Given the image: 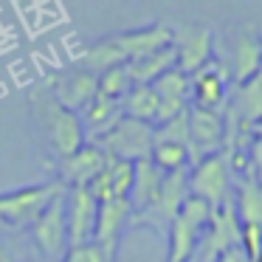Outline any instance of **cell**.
Wrapping results in <instances>:
<instances>
[{
  "label": "cell",
  "instance_id": "cell-7",
  "mask_svg": "<svg viewBox=\"0 0 262 262\" xmlns=\"http://www.w3.org/2000/svg\"><path fill=\"white\" fill-rule=\"evenodd\" d=\"M189 96H192L189 104H194V107L223 113L226 99H228V71L220 62H214V57H211L194 74H189Z\"/></svg>",
  "mask_w": 262,
  "mask_h": 262
},
{
  "label": "cell",
  "instance_id": "cell-27",
  "mask_svg": "<svg viewBox=\"0 0 262 262\" xmlns=\"http://www.w3.org/2000/svg\"><path fill=\"white\" fill-rule=\"evenodd\" d=\"M62 262H107L96 243H88V245H76V248H68L62 256Z\"/></svg>",
  "mask_w": 262,
  "mask_h": 262
},
{
  "label": "cell",
  "instance_id": "cell-13",
  "mask_svg": "<svg viewBox=\"0 0 262 262\" xmlns=\"http://www.w3.org/2000/svg\"><path fill=\"white\" fill-rule=\"evenodd\" d=\"M110 40L119 48L121 59H124V62H133V59H141V57H147V54L158 51V48H164V46H172V29H166L164 23H149V26H144V29L113 34Z\"/></svg>",
  "mask_w": 262,
  "mask_h": 262
},
{
  "label": "cell",
  "instance_id": "cell-4",
  "mask_svg": "<svg viewBox=\"0 0 262 262\" xmlns=\"http://www.w3.org/2000/svg\"><path fill=\"white\" fill-rule=\"evenodd\" d=\"M59 189L65 186L59 181H51V183H37V186H26V189H17V192L0 194V220L17 228L31 226Z\"/></svg>",
  "mask_w": 262,
  "mask_h": 262
},
{
  "label": "cell",
  "instance_id": "cell-30",
  "mask_svg": "<svg viewBox=\"0 0 262 262\" xmlns=\"http://www.w3.org/2000/svg\"><path fill=\"white\" fill-rule=\"evenodd\" d=\"M0 262H12V259H9V254H6L3 248H0Z\"/></svg>",
  "mask_w": 262,
  "mask_h": 262
},
{
  "label": "cell",
  "instance_id": "cell-10",
  "mask_svg": "<svg viewBox=\"0 0 262 262\" xmlns=\"http://www.w3.org/2000/svg\"><path fill=\"white\" fill-rule=\"evenodd\" d=\"M172 46L178 54V68L183 74H194L214 54V34L209 26H189L183 31H172Z\"/></svg>",
  "mask_w": 262,
  "mask_h": 262
},
{
  "label": "cell",
  "instance_id": "cell-26",
  "mask_svg": "<svg viewBox=\"0 0 262 262\" xmlns=\"http://www.w3.org/2000/svg\"><path fill=\"white\" fill-rule=\"evenodd\" d=\"M133 161H119V158H107V175H110V189L113 198H127L133 186Z\"/></svg>",
  "mask_w": 262,
  "mask_h": 262
},
{
  "label": "cell",
  "instance_id": "cell-18",
  "mask_svg": "<svg viewBox=\"0 0 262 262\" xmlns=\"http://www.w3.org/2000/svg\"><path fill=\"white\" fill-rule=\"evenodd\" d=\"M166 231H169V256H166V262H192L194 248H198V243H200L203 234H200L194 226H189L181 214L172 217V223H169Z\"/></svg>",
  "mask_w": 262,
  "mask_h": 262
},
{
  "label": "cell",
  "instance_id": "cell-14",
  "mask_svg": "<svg viewBox=\"0 0 262 262\" xmlns=\"http://www.w3.org/2000/svg\"><path fill=\"white\" fill-rule=\"evenodd\" d=\"M96 96V74L79 68V71H71L65 74L62 79L54 82V99H57L62 107L74 110L76 116L88 107V102Z\"/></svg>",
  "mask_w": 262,
  "mask_h": 262
},
{
  "label": "cell",
  "instance_id": "cell-19",
  "mask_svg": "<svg viewBox=\"0 0 262 262\" xmlns=\"http://www.w3.org/2000/svg\"><path fill=\"white\" fill-rule=\"evenodd\" d=\"M155 113H158V96H155L152 85H133L121 99V116H127V119L155 124Z\"/></svg>",
  "mask_w": 262,
  "mask_h": 262
},
{
  "label": "cell",
  "instance_id": "cell-11",
  "mask_svg": "<svg viewBox=\"0 0 262 262\" xmlns=\"http://www.w3.org/2000/svg\"><path fill=\"white\" fill-rule=\"evenodd\" d=\"M152 91H155V96H158L155 124L169 121L172 116L183 113V110L189 107V102H192V96H189V74H183L178 65H175V68H169L166 74H161L158 79L152 82Z\"/></svg>",
  "mask_w": 262,
  "mask_h": 262
},
{
  "label": "cell",
  "instance_id": "cell-29",
  "mask_svg": "<svg viewBox=\"0 0 262 262\" xmlns=\"http://www.w3.org/2000/svg\"><path fill=\"white\" fill-rule=\"evenodd\" d=\"M214 262H251V259H248L243 245H231V248L220 251V254L214 256Z\"/></svg>",
  "mask_w": 262,
  "mask_h": 262
},
{
  "label": "cell",
  "instance_id": "cell-24",
  "mask_svg": "<svg viewBox=\"0 0 262 262\" xmlns=\"http://www.w3.org/2000/svg\"><path fill=\"white\" fill-rule=\"evenodd\" d=\"M130 88H133V82H130V76H127L124 65H113V68L96 74V93H102V96H107V99L121 102Z\"/></svg>",
  "mask_w": 262,
  "mask_h": 262
},
{
  "label": "cell",
  "instance_id": "cell-17",
  "mask_svg": "<svg viewBox=\"0 0 262 262\" xmlns=\"http://www.w3.org/2000/svg\"><path fill=\"white\" fill-rule=\"evenodd\" d=\"M175 62H178L175 46H164V48H158V51L147 54V57H141V59L124 62V68H127V76H130L133 85H152L161 74L175 68Z\"/></svg>",
  "mask_w": 262,
  "mask_h": 262
},
{
  "label": "cell",
  "instance_id": "cell-23",
  "mask_svg": "<svg viewBox=\"0 0 262 262\" xmlns=\"http://www.w3.org/2000/svg\"><path fill=\"white\" fill-rule=\"evenodd\" d=\"M85 71H91V74H102V71L113 68V65H124V59H121L119 48L113 46V40H99L96 46H91L85 51Z\"/></svg>",
  "mask_w": 262,
  "mask_h": 262
},
{
  "label": "cell",
  "instance_id": "cell-2",
  "mask_svg": "<svg viewBox=\"0 0 262 262\" xmlns=\"http://www.w3.org/2000/svg\"><path fill=\"white\" fill-rule=\"evenodd\" d=\"M189 194L206 200L211 206V211L220 209L223 203H228V192H231V161L226 152L200 158L198 164L189 166L186 172Z\"/></svg>",
  "mask_w": 262,
  "mask_h": 262
},
{
  "label": "cell",
  "instance_id": "cell-28",
  "mask_svg": "<svg viewBox=\"0 0 262 262\" xmlns=\"http://www.w3.org/2000/svg\"><path fill=\"white\" fill-rule=\"evenodd\" d=\"M239 245L245 248L251 262H259V223H243V237Z\"/></svg>",
  "mask_w": 262,
  "mask_h": 262
},
{
  "label": "cell",
  "instance_id": "cell-21",
  "mask_svg": "<svg viewBox=\"0 0 262 262\" xmlns=\"http://www.w3.org/2000/svg\"><path fill=\"white\" fill-rule=\"evenodd\" d=\"M237 203L239 223H259L262 220V192L256 178H239L237 181Z\"/></svg>",
  "mask_w": 262,
  "mask_h": 262
},
{
  "label": "cell",
  "instance_id": "cell-3",
  "mask_svg": "<svg viewBox=\"0 0 262 262\" xmlns=\"http://www.w3.org/2000/svg\"><path fill=\"white\" fill-rule=\"evenodd\" d=\"M186 124H189V161L192 164H198L200 158L223 152V147H226V116L223 113L189 104Z\"/></svg>",
  "mask_w": 262,
  "mask_h": 262
},
{
  "label": "cell",
  "instance_id": "cell-5",
  "mask_svg": "<svg viewBox=\"0 0 262 262\" xmlns=\"http://www.w3.org/2000/svg\"><path fill=\"white\" fill-rule=\"evenodd\" d=\"M65 192L68 186L59 189L48 206L40 211L34 223H31V234H34V243L48 259L59 262L68 251V226H65Z\"/></svg>",
  "mask_w": 262,
  "mask_h": 262
},
{
  "label": "cell",
  "instance_id": "cell-6",
  "mask_svg": "<svg viewBox=\"0 0 262 262\" xmlns=\"http://www.w3.org/2000/svg\"><path fill=\"white\" fill-rule=\"evenodd\" d=\"M42 124H46V136L51 149L65 158V155L76 152V149L85 144V130H82V119L74 113V110L62 107L57 99H48L42 104Z\"/></svg>",
  "mask_w": 262,
  "mask_h": 262
},
{
  "label": "cell",
  "instance_id": "cell-15",
  "mask_svg": "<svg viewBox=\"0 0 262 262\" xmlns=\"http://www.w3.org/2000/svg\"><path fill=\"white\" fill-rule=\"evenodd\" d=\"M161 181H164V172H161L149 158L136 161V169H133V186H130V194H127V203H130L133 214H138V211H144L147 206L155 203L158 189H161Z\"/></svg>",
  "mask_w": 262,
  "mask_h": 262
},
{
  "label": "cell",
  "instance_id": "cell-16",
  "mask_svg": "<svg viewBox=\"0 0 262 262\" xmlns=\"http://www.w3.org/2000/svg\"><path fill=\"white\" fill-rule=\"evenodd\" d=\"M79 119H82V130H85V136H91L93 141H96L99 136H104V133L121 119V102L96 93V96L88 102V107L79 113Z\"/></svg>",
  "mask_w": 262,
  "mask_h": 262
},
{
  "label": "cell",
  "instance_id": "cell-12",
  "mask_svg": "<svg viewBox=\"0 0 262 262\" xmlns=\"http://www.w3.org/2000/svg\"><path fill=\"white\" fill-rule=\"evenodd\" d=\"M107 166V155L99 144H82L76 152L59 158V183L62 186H88L99 172Z\"/></svg>",
  "mask_w": 262,
  "mask_h": 262
},
{
  "label": "cell",
  "instance_id": "cell-25",
  "mask_svg": "<svg viewBox=\"0 0 262 262\" xmlns=\"http://www.w3.org/2000/svg\"><path fill=\"white\" fill-rule=\"evenodd\" d=\"M152 141H169V144H181L189 149V124H186V110L178 116H172L169 121H161L152 127Z\"/></svg>",
  "mask_w": 262,
  "mask_h": 262
},
{
  "label": "cell",
  "instance_id": "cell-20",
  "mask_svg": "<svg viewBox=\"0 0 262 262\" xmlns=\"http://www.w3.org/2000/svg\"><path fill=\"white\" fill-rule=\"evenodd\" d=\"M259 65H262V51H259V42L254 37H239L237 42V54H234V68H231V79L237 85L248 82L251 76L259 74Z\"/></svg>",
  "mask_w": 262,
  "mask_h": 262
},
{
  "label": "cell",
  "instance_id": "cell-1",
  "mask_svg": "<svg viewBox=\"0 0 262 262\" xmlns=\"http://www.w3.org/2000/svg\"><path fill=\"white\" fill-rule=\"evenodd\" d=\"M93 144H99L107 158H119V161H144L152 152V124L138 119H127L121 116L104 136H99Z\"/></svg>",
  "mask_w": 262,
  "mask_h": 262
},
{
  "label": "cell",
  "instance_id": "cell-8",
  "mask_svg": "<svg viewBox=\"0 0 262 262\" xmlns=\"http://www.w3.org/2000/svg\"><path fill=\"white\" fill-rule=\"evenodd\" d=\"M99 203L85 186H71L65 192V226H68V248L93 243Z\"/></svg>",
  "mask_w": 262,
  "mask_h": 262
},
{
  "label": "cell",
  "instance_id": "cell-9",
  "mask_svg": "<svg viewBox=\"0 0 262 262\" xmlns=\"http://www.w3.org/2000/svg\"><path fill=\"white\" fill-rule=\"evenodd\" d=\"M130 217H133V209H130V203H127V198H113V200L99 203L93 243L102 248V254L107 262L116 259L119 239H121V234H124V228L130 226Z\"/></svg>",
  "mask_w": 262,
  "mask_h": 262
},
{
  "label": "cell",
  "instance_id": "cell-22",
  "mask_svg": "<svg viewBox=\"0 0 262 262\" xmlns=\"http://www.w3.org/2000/svg\"><path fill=\"white\" fill-rule=\"evenodd\" d=\"M149 161L158 166L161 172H175V169H189V149L181 144H169V141H152V152Z\"/></svg>",
  "mask_w": 262,
  "mask_h": 262
}]
</instances>
